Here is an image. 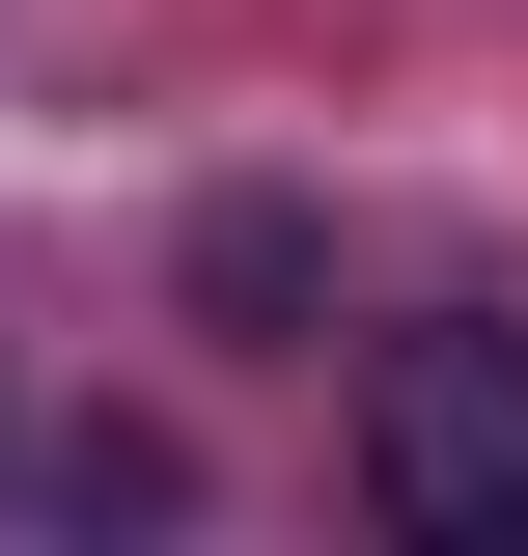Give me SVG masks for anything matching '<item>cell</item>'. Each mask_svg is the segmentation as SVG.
<instances>
[{"label":"cell","mask_w":528,"mask_h":556,"mask_svg":"<svg viewBox=\"0 0 528 556\" xmlns=\"http://www.w3.org/2000/svg\"><path fill=\"white\" fill-rule=\"evenodd\" d=\"M362 501H390V556H528V334L362 362Z\"/></svg>","instance_id":"1"},{"label":"cell","mask_w":528,"mask_h":556,"mask_svg":"<svg viewBox=\"0 0 528 556\" xmlns=\"http://www.w3.org/2000/svg\"><path fill=\"white\" fill-rule=\"evenodd\" d=\"M0 501H28V529H84V556H112V529H196V445H167V417H56V445H28V473H0Z\"/></svg>","instance_id":"2"},{"label":"cell","mask_w":528,"mask_h":556,"mask_svg":"<svg viewBox=\"0 0 528 556\" xmlns=\"http://www.w3.org/2000/svg\"><path fill=\"white\" fill-rule=\"evenodd\" d=\"M196 306H223V334H278V306H306V223H278V195H251V223H196Z\"/></svg>","instance_id":"3"}]
</instances>
